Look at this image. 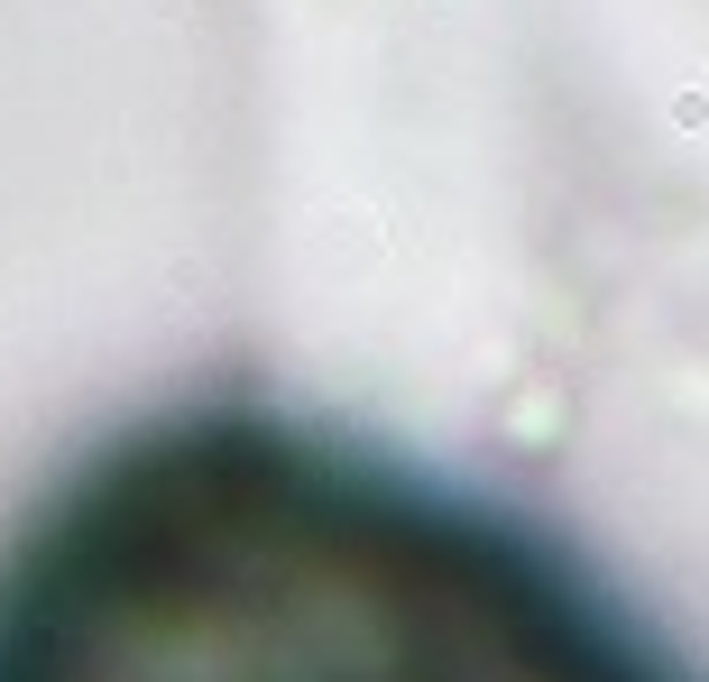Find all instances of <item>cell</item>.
I'll list each match as a JSON object with an SVG mask.
<instances>
[{
	"label": "cell",
	"instance_id": "obj_1",
	"mask_svg": "<svg viewBox=\"0 0 709 682\" xmlns=\"http://www.w3.org/2000/svg\"><path fill=\"white\" fill-rule=\"evenodd\" d=\"M0 682H709L562 526L258 387L120 415L0 535Z\"/></svg>",
	"mask_w": 709,
	"mask_h": 682
}]
</instances>
